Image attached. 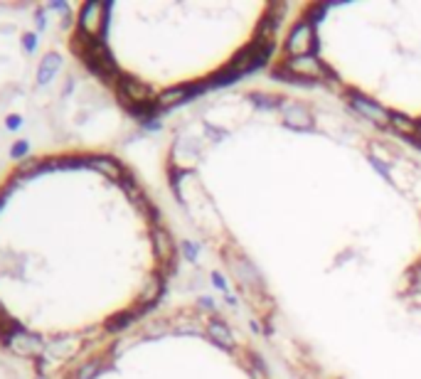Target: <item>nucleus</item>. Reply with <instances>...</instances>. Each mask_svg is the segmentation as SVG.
<instances>
[{"label": "nucleus", "mask_w": 421, "mask_h": 379, "mask_svg": "<svg viewBox=\"0 0 421 379\" xmlns=\"http://www.w3.org/2000/svg\"><path fill=\"white\" fill-rule=\"evenodd\" d=\"M313 42H316V35H313V27L308 23L298 25L296 30L291 32V37H288V55L293 57H308L311 55V49H313Z\"/></svg>", "instance_id": "f257e3e1"}, {"label": "nucleus", "mask_w": 421, "mask_h": 379, "mask_svg": "<svg viewBox=\"0 0 421 379\" xmlns=\"http://www.w3.org/2000/svg\"><path fill=\"white\" fill-rule=\"evenodd\" d=\"M286 72L293 74V77H301V79H323L325 74H328V69L308 55V57H293L286 64Z\"/></svg>", "instance_id": "f03ea898"}, {"label": "nucleus", "mask_w": 421, "mask_h": 379, "mask_svg": "<svg viewBox=\"0 0 421 379\" xmlns=\"http://www.w3.org/2000/svg\"><path fill=\"white\" fill-rule=\"evenodd\" d=\"M353 106L360 111L367 121L377 123V126H390L392 118H394V114H390V111L382 109L379 104H372V101H367V99H362V96H355L353 99Z\"/></svg>", "instance_id": "7ed1b4c3"}, {"label": "nucleus", "mask_w": 421, "mask_h": 379, "mask_svg": "<svg viewBox=\"0 0 421 379\" xmlns=\"http://www.w3.org/2000/svg\"><path fill=\"white\" fill-rule=\"evenodd\" d=\"M286 121L291 126H311V116H308V111L301 109V106H286Z\"/></svg>", "instance_id": "20e7f679"}, {"label": "nucleus", "mask_w": 421, "mask_h": 379, "mask_svg": "<svg viewBox=\"0 0 421 379\" xmlns=\"http://www.w3.org/2000/svg\"><path fill=\"white\" fill-rule=\"evenodd\" d=\"M392 126H394L402 135H416L421 131L419 123L411 121V118H407V116H394L392 118Z\"/></svg>", "instance_id": "39448f33"}, {"label": "nucleus", "mask_w": 421, "mask_h": 379, "mask_svg": "<svg viewBox=\"0 0 421 379\" xmlns=\"http://www.w3.org/2000/svg\"><path fill=\"white\" fill-rule=\"evenodd\" d=\"M209 335H212V340H217V343L232 345V335L227 330V325H222L220 320H214V323L209 325Z\"/></svg>", "instance_id": "423d86ee"}, {"label": "nucleus", "mask_w": 421, "mask_h": 379, "mask_svg": "<svg viewBox=\"0 0 421 379\" xmlns=\"http://www.w3.org/2000/svg\"><path fill=\"white\" fill-rule=\"evenodd\" d=\"M126 94L131 101H146L148 99V89L140 81H126Z\"/></svg>", "instance_id": "0eeeda50"}, {"label": "nucleus", "mask_w": 421, "mask_h": 379, "mask_svg": "<svg viewBox=\"0 0 421 379\" xmlns=\"http://www.w3.org/2000/svg\"><path fill=\"white\" fill-rule=\"evenodd\" d=\"M185 96H188V92H185V89H173V92L160 94L158 104L160 106H173V104H177V101H183Z\"/></svg>", "instance_id": "6e6552de"}, {"label": "nucleus", "mask_w": 421, "mask_h": 379, "mask_svg": "<svg viewBox=\"0 0 421 379\" xmlns=\"http://www.w3.org/2000/svg\"><path fill=\"white\" fill-rule=\"evenodd\" d=\"M155 246H158V254H163L165 259L173 257V246H170V239L165 237V234L155 232Z\"/></svg>", "instance_id": "1a4fd4ad"}]
</instances>
